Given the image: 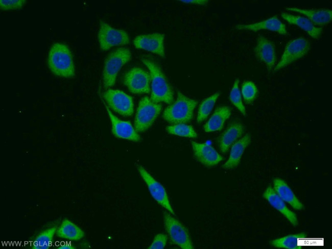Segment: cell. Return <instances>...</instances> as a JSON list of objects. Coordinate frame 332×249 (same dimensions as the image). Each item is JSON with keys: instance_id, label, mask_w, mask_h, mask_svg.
<instances>
[{"instance_id": "obj_20", "label": "cell", "mask_w": 332, "mask_h": 249, "mask_svg": "<svg viewBox=\"0 0 332 249\" xmlns=\"http://www.w3.org/2000/svg\"><path fill=\"white\" fill-rule=\"evenodd\" d=\"M244 131V126L241 122L233 121L230 123L218 139V145L221 151L226 153L242 136Z\"/></svg>"}, {"instance_id": "obj_24", "label": "cell", "mask_w": 332, "mask_h": 249, "mask_svg": "<svg viewBox=\"0 0 332 249\" xmlns=\"http://www.w3.org/2000/svg\"><path fill=\"white\" fill-rule=\"evenodd\" d=\"M56 235L64 239L77 241L84 236V232L72 221L65 219L57 229Z\"/></svg>"}, {"instance_id": "obj_5", "label": "cell", "mask_w": 332, "mask_h": 249, "mask_svg": "<svg viewBox=\"0 0 332 249\" xmlns=\"http://www.w3.org/2000/svg\"><path fill=\"white\" fill-rule=\"evenodd\" d=\"M162 106L153 102L147 96L139 101L134 119V128L137 132L150 128L160 114Z\"/></svg>"}, {"instance_id": "obj_33", "label": "cell", "mask_w": 332, "mask_h": 249, "mask_svg": "<svg viewBox=\"0 0 332 249\" xmlns=\"http://www.w3.org/2000/svg\"><path fill=\"white\" fill-rule=\"evenodd\" d=\"M180 1L185 3L193 4L200 5H205L208 2V1H206V0H184V1Z\"/></svg>"}, {"instance_id": "obj_2", "label": "cell", "mask_w": 332, "mask_h": 249, "mask_svg": "<svg viewBox=\"0 0 332 249\" xmlns=\"http://www.w3.org/2000/svg\"><path fill=\"white\" fill-rule=\"evenodd\" d=\"M141 61L149 69L151 76L150 99L156 103L172 104L174 100L173 90L160 67L149 59L142 58Z\"/></svg>"}, {"instance_id": "obj_27", "label": "cell", "mask_w": 332, "mask_h": 249, "mask_svg": "<svg viewBox=\"0 0 332 249\" xmlns=\"http://www.w3.org/2000/svg\"><path fill=\"white\" fill-rule=\"evenodd\" d=\"M57 228L52 227L48 228L40 233L35 238L34 249H48L50 246L55 233Z\"/></svg>"}, {"instance_id": "obj_18", "label": "cell", "mask_w": 332, "mask_h": 249, "mask_svg": "<svg viewBox=\"0 0 332 249\" xmlns=\"http://www.w3.org/2000/svg\"><path fill=\"white\" fill-rule=\"evenodd\" d=\"M281 17L288 23L296 26L305 31L310 36L318 39L323 32V29L315 26L307 18L300 15L282 12Z\"/></svg>"}, {"instance_id": "obj_23", "label": "cell", "mask_w": 332, "mask_h": 249, "mask_svg": "<svg viewBox=\"0 0 332 249\" xmlns=\"http://www.w3.org/2000/svg\"><path fill=\"white\" fill-rule=\"evenodd\" d=\"M231 112V109L228 106L218 107L204 125V131L206 132H212L221 130L225 122L230 116Z\"/></svg>"}, {"instance_id": "obj_4", "label": "cell", "mask_w": 332, "mask_h": 249, "mask_svg": "<svg viewBox=\"0 0 332 249\" xmlns=\"http://www.w3.org/2000/svg\"><path fill=\"white\" fill-rule=\"evenodd\" d=\"M131 58V53L127 48L120 47L111 52L106 58L103 71L104 88L113 86L118 72Z\"/></svg>"}, {"instance_id": "obj_10", "label": "cell", "mask_w": 332, "mask_h": 249, "mask_svg": "<svg viewBox=\"0 0 332 249\" xmlns=\"http://www.w3.org/2000/svg\"><path fill=\"white\" fill-rule=\"evenodd\" d=\"M103 97L108 106L114 112L124 116H131L134 110L132 98L119 90L108 89Z\"/></svg>"}, {"instance_id": "obj_12", "label": "cell", "mask_w": 332, "mask_h": 249, "mask_svg": "<svg viewBox=\"0 0 332 249\" xmlns=\"http://www.w3.org/2000/svg\"><path fill=\"white\" fill-rule=\"evenodd\" d=\"M164 35L159 33H151L136 36L133 44L136 48L143 49L164 57Z\"/></svg>"}, {"instance_id": "obj_3", "label": "cell", "mask_w": 332, "mask_h": 249, "mask_svg": "<svg viewBox=\"0 0 332 249\" xmlns=\"http://www.w3.org/2000/svg\"><path fill=\"white\" fill-rule=\"evenodd\" d=\"M197 104V101L188 98L178 91L176 101L164 110L163 118L171 123L188 122L193 118L194 110Z\"/></svg>"}, {"instance_id": "obj_7", "label": "cell", "mask_w": 332, "mask_h": 249, "mask_svg": "<svg viewBox=\"0 0 332 249\" xmlns=\"http://www.w3.org/2000/svg\"><path fill=\"white\" fill-rule=\"evenodd\" d=\"M163 222L165 230L173 243L182 249L194 248L187 229L178 220L164 212Z\"/></svg>"}, {"instance_id": "obj_14", "label": "cell", "mask_w": 332, "mask_h": 249, "mask_svg": "<svg viewBox=\"0 0 332 249\" xmlns=\"http://www.w3.org/2000/svg\"><path fill=\"white\" fill-rule=\"evenodd\" d=\"M254 52L256 57L265 64L268 70L275 67L276 52L274 44L267 38L260 36L257 39Z\"/></svg>"}, {"instance_id": "obj_11", "label": "cell", "mask_w": 332, "mask_h": 249, "mask_svg": "<svg viewBox=\"0 0 332 249\" xmlns=\"http://www.w3.org/2000/svg\"><path fill=\"white\" fill-rule=\"evenodd\" d=\"M138 171L146 184L152 197L171 214L175 215L164 187L156 181L143 167H138Z\"/></svg>"}, {"instance_id": "obj_34", "label": "cell", "mask_w": 332, "mask_h": 249, "mask_svg": "<svg viewBox=\"0 0 332 249\" xmlns=\"http://www.w3.org/2000/svg\"><path fill=\"white\" fill-rule=\"evenodd\" d=\"M58 248L59 249H73L75 248V247L70 245V244H62L60 246H58Z\"/></svg>"}, {"instance_id": "obj_26", "label": "cell", "mask_w": 332, "mask_h": 249, "mask_svg": "<svg viewBox=\"0 0 332 249\" xmlns=\"http://www.w3.org/2000/svg\"><path fill=\"white\" fill-rule=\"evenodd\" d=\"M220 94V93L219 92H216L202 102L198 111L197 121L198 123L202 122L208 116Z\"/></svg>"}, {"instance_id": "obj_29", "label": "cell", "mask_w": 332, "mask_h": 249, "mask_svg": "<svg viewBox=\"0 0 332 249\" xmlns=\"http://www.w3.org/2000/svg\"><path fill=\"white\" fill-rule=\"evenodd\" d=\"M239 80H235L229 94V100L243 115H246L245 107L243 103L242 95L239 87Z\"/></svg>"}, {"instance_id": "obj_15", "label": "cell", "mask_w": 332, "mask_h": 249, "mask_svg": "<svg viewBox=\"0 0 332 249\" xmlns=\"http://www.w3.org/2000/svg\"><path fill=\"white\" fill-rule=\"evenodd\" d=\"M235 28L238 30H249L255 32L260 30H267L283 35L288 33L285 24L276 15L255 23L238 24L235 26Z\"/></svg>"}, {"instance_id": "obj_17", "label": "cell", "mask_w": 332, "mask_h": 249, "mask_svg": "<svg viewBox=\"0 0 332 249\" xmlns=\"http://www.w3.org/2000/svg\"><path fill=\"white\" fill-rule=\"evenodd\" d=\"M286 10L302 14L317 27L321 28L327 25L332 19V11L329 9H303L288 7Z\"/></svg>"}, {"instance_id": "obj_25", "label": "cell", "mask_w": 332, "mask_h": 249, "mask_svg": "<svg viewBox=\"0 0 332 249\" xmlns=\"http://www.w3.org/2000/svg\"><path fill=\"white\" fill-rule=\"evenodd\" d=\"M301 234H290L272 240L270 241L272 246L277 248L287 249H300L302 245L303 239L300 237Z\"/></svg>"}, {"instance_id": "obj_8", "label": "cell", "mask_w": 332, "mask_h": 249, "mask_svg": "<svg viewBox=\"0 0 332 249\" xmlns=\"http://www.w3.org/2000/svg\"><path fill=\"white\" fill-rule=\"evenodd\" d=\"M98 37L100 48L107 51L114 46L124 45L129 42L127 33L123 30L112 28L101 21Z\"/></svg>"}, {"instance_id": "obj_30", "label": "cell", "mask_w": 332, "mask_h": 249, "mask_svg": "<svg viewBox=\"0 0 332 249\" xmlns=\"http://www.w3.org/2000/svg\"><path fill=\"white\" fill-rule=\"evenodd\" d=\"M256 85L252 81H245L241 86V95L246 103L250 104L256 99L258 94Z\"/></svg>"}, {"instance_id": "obj_32", "label": "cell", "mask_w": 332, "mask_h": 249, "mask_svg": "<svg viewBox=\"0 0 332 249\" xmlns=\"http://www.w3.org/2000/svg\"><path fill=\"white\" fill-rule=\"evenodd\" d=\"M167 236L163 233L157 234L153 239L151 244L149 247L150 249H162L165 246L167 242Z\"/></svg>"}, {"instance_id": "obj_13", "label": "cell", "mask_w": 332, "mask_h": 249, "mask_svg": "<svg viewBox=\"0 0 332 249\" xmlns=\"http://www.w3.org/2000/svg\"><path fill=\"white\" fill-rule=\"evenodd\" d=\"M105 107L111 123L112 134L118 138L138 142L140 137L129 121L122 120L115 116L105 104Z\"/></svg>"}, {"instance_id": "obj_31", "label": "cell", "mask_w": 332, "mask_h": 249, "mask_svg": "<svg viewBox=\"0 0 332 249\" xmlns=\"http://www.w3.org/2000/svg\"><path fill=\"white\" fill-rule=\"evenodd\" d=\"M26 2L25 0H1L0 8L5 11L17 10L22 8Z\"/></svg>"}, {"instance_id": "obj_16", "label": "cell", "mask_w": 332, "mask_h": 249, "mask_svg": "<svg viewBox=\"0 0 332 249\" xmlns=\"http://www.w3.org/2000/svg\"><path fill=\"white\" fill-rule=\"evenodd\" d=\"M191 144L196 158L206 166H215L223 159L222 156L210 145L195 141H192Z\"/></svg>"}, {"instance_id": "obj_6", "label": "cell", "mask_w": 332, "mask_h": 249, "mask_svg": "<svg viewBox=\"0 0 332 249\" xmlns=\"http://www.w3.org/2000/svg\"><path fill=\"white\" fill-rule=\"evenodd\" d=\"M310 48V42L305 37H299L291 40L286 44L274 70L278 71L303 58L308 53Z\"/></svg>"}, {"instance_id": "obj_28", "label": "cell", "mask_w": 332, "mask_h": 249, "mask_svg": "<svg viewBox=\"0 0 332 249\" xmlns=\"http://www.w3.org/2000/svg\"><path fill=\"white\" fill-rule=\"evenodd\" d=\"M167 131L170 134L192 138H196L197 134L194 128L185 123H176L168 126Z\"/></svg>"}, {"instance_id": "obj_9", "label": "cell", "mask_w": 332, "mask_h": 249, "mask_svg": "<svg viewBox=\"0 0 332 249\" xmlns=\"http://www.w3.org/2000/svg\"><path fill=\"white\" fill-rule=\"evenodd\" d=\"M123 82L132 93L144 94L150 91V74L140 68L135 67L128 70L124 74Z\"/></svg>"}, {"instance_id": "obj_21", "label": "cell", "mask_w": 332, "mask_h": 249, "mask_svg": "<svg viewBox=\"0 0 332 249\" xmlns=\"http://www.w3.org/2000/svg\"><path fill=\"white\" fill-rule=\"evenodd\" d=\"M273 184L274 190L284 202L296 210H301L303 209L302 203L284 180L276 178L273 180Z\"/></svg>"}, {"instance_id": "obj_19", "label": "cell", "mask_w": 332, "mask_h": 249, "mask_svg": "<svg viewBox=\"0 0 332 249\" xmlns=\"http://www.w3.org/2000/svg\"><path fill=\"white\" fill-rule=\"evenodd\" d=\"M264 197L275 209L283 215L294 226L298 224L296 214L291 211L286 205L284 202L279 196L274 189L271 186L266 188L263 193Z\"/></svg>"}, {"instance_id": "obj_1", "label": "cell", "mask_w": 332, "mask_h": 249, "mask_svg": "<svg viewBox=\"0 0 332 249\" xmlns=\"http://www.w3.org/2000/svg\"><path fill=\"white\" fill-rule=\"evenodd\" d=\"M48 65L57 76L72 78L75 75L73 55L65 44L56 42L52 45L48 54Z\"/></svg>"}, {"instance_id": "obj_22", "label": "cell", "mask_w": 332, "mask_h": 249, "mask_svg": "<svg viewBox=\"0 0 332 249\" xmlns=\"http://www.w3.org/2000/svg\"><path fill=\"white\" fill-rule=\"evenodd\" d=\"M250 142L251 137L248 134L235 142L232 145L229 158L223 165V167L229 169L236 167L240 163L246 148L249 145Z\"/></svg>"}]
</instances>
